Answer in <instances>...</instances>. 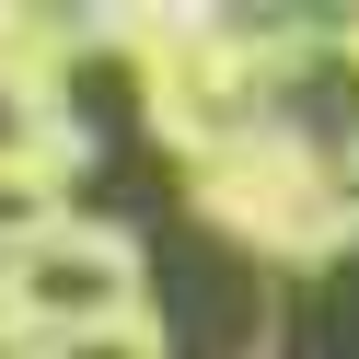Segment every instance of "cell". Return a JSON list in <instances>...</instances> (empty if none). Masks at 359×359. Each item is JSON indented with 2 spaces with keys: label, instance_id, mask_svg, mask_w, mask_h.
Wrapping results in <instances>:
<instances>
[{
  "label": "cell",
  "instance_id": "cell-1",
  "mask_svg": "<svg viewBox=\"0 0 359 359\" xmlns=\"http://www.w3.org/2000/svg\"><path fill=\"white\" fill-rule=\"evenodd\" d=\"M151 255V302H163V359H255V325H266V278L243 243H220L209 220L163 209L140 232Z\"/></svg>",
  "mask_w": 359,
  "mask_h": 359
},
{
  "label": "cell",
  "instance_id": "cell-2",
  "mask_svg": "<svg viewBox=\"0 0 359 359\" xmlns=\"http://www.w3.org/2000/svg\"><path fill=\"white\" fill-rule=\"evenodd\" d=\"M70 359H128V348H70Z\"/></svg>",
  "mask_w": 359,
  "mask_h": 359
}]
</instances>
